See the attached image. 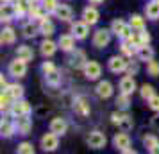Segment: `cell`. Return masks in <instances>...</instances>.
<instances>
[{
  "label": "cell",
  "mask_w": 159,
  "mask_h": 154,
  "mask_svg": "<svg viewBox=\"0 0 159 154\" xmlns=\"http://www.w3.org/2000/svg\"><path fill=\"white\" fill-rule=\"evenodd\" d=\"M111 30H113V34L118 36L120 40H127V38H130L132 36V32H134V29L130 27V23L125 22V20H120V18L113 20V23H111Z\"/></svg>",
  "instance_id": "6da1fadb"
},
{
  "label": "cell",
  "mask_w": 159,
  "mask_h": 154,
  "mask_svg": "<svg viewBox=\"0 0 159 154\" xmlns=\"http://www.w3.org/2000/svg\"><path fill=\"white\" fill-rule=\"evenodd\" d=\"M111 36H113V30H111V27L109 29H106V27H100V29L95 30L93 34V47L95 49H106L109 43H111Z\"/></svg>",
  "instance_id": "7a4b0ae2"
},
{
  "label": "cell",
  "mask_w": 159,
  "mask_h": 154,
  "mask_svg": "<svg viewBox=\"0 0 159 154\" xmlns=\"http://www.w3.org/2000/svg\"><path fill=\"white\" fill-rule=\"evenodd\" d=\"M86 143H88V147H89V149L100 151V149H104V147H106L107 138H106V134H104V133H100V131H91L89 134H88Z\"/></svg>",
  "instance_id": "3957f363"
},
{
  "label": "cell",
  "mask_w": 159,
  "mask_h": 154,
  "mask_svg": "<svg viewBox=\"0 0 159 154\" xmlns=\"http://www.w3.org/2000/svg\"><path fill=\"white\" fill-rule=\"evenodd\" d=\"M7 113L13 118H16V117H23V115H30V113H32V108H30V104L27 102V100L18 99V100L13 102V106H11V110H9Z\"/></svg>",
  "instance_id": "277c9868"
},
{
  "label": "cell",
  "mask_w": 159,
  "mask_h": 154,
  "mask_svg": "<svg viewBox=\"0 0 159 154\" xmlns=\"http://www.w3.org/2000/svg\"><path fill=\"white\" fill-rule=\"evenodd\" d=\"M7 72H9V75H11V77H16V79H22V77H25V73H27V61L16 58L15 61H11V63H9Z\"/></svg>",
  "instance_id": "5b68a950"
},
{
  "label": "cell",
  "mask_w": 159,
  "mask_h": 154,
  "mask_svg": "<svg viewBox=\"0 0 159 154\" xmlns=\"http://www.w3.org/2000/svg\"><path fill=\"white\" fill-rule=\"evenodd\" d=\"M127 66H129V61H127V58H123V56H111L107 61L109 72H113V73L127 72Z\"/></svg>",
  "instance_id": "8992f818"
},
{
  "label": "cell",
  "mask_w": 159,
  "mask_h": 154,
  "mask_svg": "<svg viewBox=\"0 0 159 154\" xmlns=\"http://www.w3.org/2000/svg\"><path fill=\"white\" fill-rule=\"evenodd\" d=\"M41 149H43L45 152H54L56 149L59 147V134L56 133H45L43 136H41Z\"/></svg>",
  "instance_id": "52a82bcc"
},
{
  "label": "cell",
  "mask_w": 159,
  "mask_h": 154,
  "mask_svg": "<svg viewBox=\"0 0 159 154\" xmlns=\"http://www.w3.org/2000/svg\"><path fill=\"white\" fill-rule=\"evenodd\" d=\"M82 72H84V77H86L88 81H98L102 75V66H100V63L88 59V63L82 68Z\"/></svg>",
  "instance_id": "ba28073f"
},
{
  "label": "cell",
  "mask_w": 159,
  "mask_h": 154,
  "mask_svg": "<svg viewBox=\"0 0 159 154\" xmlns=\"http://www.w3.org/2000/svg\"><path fill=\"white\" fill-rule=\"evenodd\" d=\"M15 125H16V133L18 134H29L32 131V118L30 115H23V117H16L15 118Z\"/></svg>",
  "instance_id": "9c48e42d"
},
{
  "label": "cell",
  "mask_w": 159,
  "mask_h": 154,
  "mask_svg": "<svg viewBox=\"0 0 159 154\" xmlns=\"http://www.w3.org/2000/svg\"><path fill=\"white\" fill-rule=\"evenodd\" d=\"M16 16L18 15H16V6L15 4H11V2H4L2 7H0V20H2V23L13 22Z\"/></svg>",
  "instance_id": "30bf717a"
},
{
  "label": "cell",
  "mask_w": 159,
  "mask_h": 154,
  "mask_svg": "<svg viewBox=\"0 0 159 154\" xmlns=\"http://www.w3.org/2000/svg\"><path fill=\"white\" fill-rule=\"evenodd\" d=\"M68 63H70V66L75 68V70H82L88 63V58L82 50H72V56L68 59Z\"/></svg>",
  "instance_id": "8fae6325"
},
{
  "label": "cell",
  "mask_w": 159,
  "mask_h": 154,
  "mask_svg": "<svg viewBox=\"0 0 159 154\" xmlns=\"http://www.w3.org/2000/svg\"><path fill=\"white\" fill-rule=\"evenodd\" d=\"M118 88H120V91H122V93L132 95V93H134V91L138 90V86H136V81H134V77L127 73L125 77H122V79H120V84H118Z\"/></svg>",
  "instance_id": "7c38bea8"
},
{
  "label": "cell",
  "mask_w": 159,
  "mask_h": 154,
  "mask_svg": "<svg viewBox=\"0 0 159 154\" xmlns=\"http://www.w3.org/2000/svg\"><path fill=\"white\" fill-rule=\"evenodd\" d=\"M70 32H72L77 40H84V38H88V34H89V25H88L84 20H80V22H73Z\"/></svg>",
  "instance_id": "4fadbf2b"
},
{
  "label": "cell",
  "mask_w": 159,
  "mask_h": 154,
  "mask_svg": "<svg viewBox=\"0 0 159 154\" xmlns=\"http://www.w3.org/2000/svg\"><path fill=\"white\" fill-rule=\"evenodd\" d=\"M82 20L91 27V25H95V23H98V20H100V13H98V9L95 7V6H88V7H84V11H82Z\"/></svg>",
  "instance_id": "5bb4252c"
},
{
  "label": "cell",
  "mask_w": 159,
  "mask_h": 154,
  "mask_svg": "<svg viewBox=\"0 0 159 154\" xmlns=\"http://www.w3.org/2000/svg\"><path fill=\"white\" fill-rule=\"evenodd\" d=\"M113 145L116 147V151L123 152L125 149H129V147H130V136H129V134H127L125 131L116 133L115 138H113Z\"/></svg>",
  "instance_id": "9a60e30c"
},
{
  "label": "cell",
  "mask_w": 159,
  "mask_h": 154,
  "mask_svg": "<svg viewBox=\"0 0 159 154\" xmlns=\"http://www.w3.org/2000/svg\"><path fill=\"white\" fill-rule=\"evenodd\" d=\"M75 40H77V38L73 36L72 32H70V34H61V36H59V40H57L59 49H61L63 52L75 50Z\"/></svg>",
  "instance_id": "2e32d148"
},
{
  "label": "cell",
  "mask_w": 159,
  "mask_h": 154,
  "mask_svg": "<svg viewBox=\"0 0 159 154\" xmlns=\"http://www.w3.org/2000/svg\"><path fill=\"white\" fill-rule=\"evenodd\" d=\"M52 15L56 16V18H59L61 22H70L73 18V11L68 4H57V7H56V11Z\"/></svg>",
  "instance_id": "e0dca14e"
},
{
  "label": "cell",
  "mask_w": 159,
  "mask_h": 154,
  "mask_svg": "<svg viewBox=\"0 0 159 154\" xmlns=\"http://www.w3.org/2000/svg\"><path fill=\"white\" fill-rule=\"evenodd\" d=\"M113 91H115V90H113V84H111L109 81H98V84L95 86L97 97H98V99H104V100L113 95Z\"/></svg>",
  "instance_id": "ac0fdd59"
},
{
  "label": "cell",
  "mask_w": 159,
  "mask_h": 154,
  "mask_svg": "<svg viewBox=\"0 0 159 154\" xmlns=\"http://www.w3.org/2000/svg\"><path fill=\"white\" fill-rule=\"evenodd\" d=\"M50 131L59 134V136H63V134H66V131H68V122H66L63 117H54L50 120Z\"/></svg>",
  "instance_id": "d6986e66"
},
{
  "label": "cell",
  "mask_w": 159,
  "mask_h": 154,
  "mask_svg": "<svg viewBox=\"0 0 159 154\" xmlns=\"http://www.w3.org/2000/svg\"><path fill=\"white\" fill-rule=\"evenodd\" d=\"M57 49H59V45L56 43V41L48 40V38H45L43 41H41V45H39V50L43 54V58H52V56L57 52Z\"/></svg>",
  "instance_id": "ffe728a7"
},
{
  "label": "cell",
  "mask_w": 159,
  "mask_h": 154,
  "mask_svg": "<svg viewBox=\"0 0 159 154\" xmlns=\"http://www.w3.org/2000/svg\"><path fill=\"white\" fill-rule=\"evenodd\" d=\"M15 133H16L15 120L11 122L7 118H2V122H0V134H2V138H11Z\"/></svg>",
  "instance_id": "44dd1931"
},
{
  "label": "cell",
  "mask_w": 159,
  "mask_h": 154,
  "mask_svg": "<svg viewBox=\"0 0 159 154\" xmlns=\"http://www.w3.org/2000/svg\"><path fill=\"white\" fill-rule=\"evenodd\" d=\"M15 54H16V58L23 59V61H27V63L34 59V50H32V47H29V45H18Z\"/></svg>",
  "instance_id": "7402d4cb"
},
{
  "label": "cell",
  "mask_w": 159,
  "mask_h": 154,
  "mask_svg": "<svg viewBox=\"0 0 159 154\" xmlns=\"http://www.w3.org/2000/svg\"><path fill=\"white\" fill-rule=\"evenodd\" d=\"M16 41V30L13 27H4L2 34H0V43L2 45H13Z\"/></svg>",
  "instance_id": "603a6c76"
},
{
  "label": "cell",
  "mask_w": 159,
  "mask_h": 154,
  "mask_svg": "<svg viewBox=\"0 0 159 154\" xmlns=\"http://www.w3.org/2000/svg\"><path fill=\"white\" fill-rule=\"evenodd\" d=\"M145 18H148V20H157L159 18V2L157 0H150L145 6Z\"/></svg>",
  "instance_id": "cb8c5ba5"
},
{
  "label": "cell",
  "mask_w": 159,
  "mask_h": 154,
  "mask_svg": "<svg viewBox=\"0 0 159 154\" xmlns=\"http://www.w3.org/2000/svg\"><path fill=\"white\" fill-rule=\"evenodd\" d=\"M116 125H118L120 131L129 133V131H132V127H134V120H132L130 115H127L125 111H122V117H120V120H118V124Z\"/></svg>",
  "instance_id": "d4e9b609"
},
{
  "label": "cell",
  "mask_w": 159,
  "mask_h": 154,
  "mask_svg": "<svg viewBox=\"0 0 159 154\" xmlns=\"http://www.w3.org/2000/svg\"><path fill=\"white\" fill-rule=\"evenodd\" d=\"M38 34H39V25H36L32 20H30L29 23L22 25V36H23V38L30 40V38H36Z\"/></svg>",
  "instance_id": "484cf974"
},
{
  "label": "cell",
  "mask_w": 159,
  "mask_h": 154,
  "mask_svg": "<svg viewBox=\"0 0 159 154\" xmlns=\"http://www.w3.org/2000/svg\"><path fill=\"white\" fill-rule=\"evenodd\" d=\"M136 56L141 59V61H145V63H147V61H150V59L156 58V50L150 47V43H148V45H141V47L138 49Z\"/></svg>",
  "instance_id": "4316f807"
},
{
  "label": "cell",
  "mask_w": 159,
  "mask_h": 154,
  "mask_svg": "<svg viewBox=\"0 0 159 154\" xmlns=\"http://www.w3.org/2000/svg\"><path fill=\"white\" fill-rule=\"evenodd\" d=\"M73 108H75V113L80 115V117H86L88 113H89V104L86 102L84 97H77L73 100Z\"/></svg>",
  "instance_id": "83f0119b"
},
{
  "label": "cell",
  "mask_w": 159,
  "mask_h": 154,
  "mask_svg": "<svg viewBox=\"0 0 159 154\" xmlns=\"http://www.w3.org/2000/svg\"><path fill=\"white\" fill-rule=\"evenodd\" d=\"M6 93H7L13 100H18V99H23V86L22 84H18V82H13V84H9L7 88L4 90Z\"/></svg>",
  "instance_id": "f1b7e54d"
},
{
  "label": "cell",
  "mask_w": 159,
  "mask_h": 154,
  "mask_svg": "<svg viewBox=\"0 0 159 154\" xmlns=\"http://www.w3.org/2000/svg\"><path fill=\"white\" fill-rule=\"evenodd\" d=\"M39 25V34H43L45 38L52 36L54 32H56V27H54V23L48 20V18H45V20H41V22L38 23Z\"/></svg>",
  "instance_id": "f546056e"
},
{
  "label": "cell",
  "mask_w": 159,
  "mask_h": 154,
  "mask_svg": "<svg viewBox=\"0 0 159 154\" xmlns=\"http://www.w3.org/2000/svg\"><path fill=\"white\" fill-rule=\"evenodd\" d=\"M30 4H32V0H15V6H16V15H18V18H22V16L29 15Z\"/></svg>",
  "instance_id": "4dcf8cb0"
},
{
  "label": "cell",
  "mask_w": 159,
  "mask_h": 154,
  "mask_svg": "<svg viewBox=\"0 0 159 154\" xmlns=\"http://www.w3.org/2000/svg\"><path fill=\"white\" fill-rule=\"evenodd\" d=\"M45 82H47L50 88L61 86V73H59V70H56V72H52V73H47V75H45Z\"/></svg>",
  "instance_id": "1f68e13d"
},
{
  "label": "cell",
  "mask_w": 159,
  "mask_h": 154,
  "mask_svg": "<svg viewBox=\"0 0 159 154\" xmlns=\"http://www.w3.org/2000/svg\"><path fill=\"white\" fill-rule=\"evenodd\" d=\"M130 97L132 95H127V93H122L120 91V95L116 97V108L122 110V111H127L130 106Z\"/></svg>",
  "instance_id": "d6a6232c"
},
{
  "label": "cell",
  "mask_w": 159,
  "mask_h": 154,
  "mask_svg": "<svg viewBox=\"0 0 159 154\" xmlns=\"http://www.w3.org/2000/svg\"><path fill=\"white\" fill-rule=\"evenodd\" d=\"M129 23H130V27H132L134 30H143L145 29V18L141 15H132L130 20H129Z\"/></svg>",
  "instance_id": "836d02e7"
},
{
  "label": "cell",
  "mask_w": 159,
  "mask_h": 154,
  "mask_svg": "<svg viewBox=\"0 0 159 154\" xmlns=\"http://www.w3.org/2000/svg\"><path fill=\"white\" fill-rule=\"evenodd\" d=\"M147 73L150 77H159V61H156V59L147 61Z\"/></svg>",
  "instance_id": "e575fe53"
},
{
  "label": "cell",
  "mask_w": 159,
  "mask_h": 154,
  "mask_svg": "<svg viewBox=\"0 0 159 154\" xmlns=\"http://www.w3.org/2000/svg\"><path fill=\"white\" fill-rule=\"evenodd\" d=\"M139 95H141V99H143V100H148L152 95H156V91H154V86L145 82L143 86L139 88Z\"/></svg>",
  "instance_id": "d590c367"
},
{
  "label": "cell",
  "mask_w": 159,
  "mask_h": 154,
  "mask_svg": "<svg viewBox=\"0 0 159 154\" xmlns=\"http://www.w3.org/2000/svg\"><path fill=\"white\" fill-rule=\"evenodd\" d=\"M13 99L6 93V91H2V97H0V110L2 111H9L11 110V106H13Z\"/></svg>",
  "instance_id": "8d00e7d4"
},
{
  "label": "cell",
  "mask_w": 159,
  "mask_h": 154,
  "mask_svg": "<svg viewBox=\"0 0 159 154\" xmlns=\"http://www.w3.org/2000/svg\"><path fill=\"white\" fill-rule=\"evenodd\" d=\"M16 152L18 154H34V145L30 142H22L18 145V149H16Z\"/></svg>",
  "instance_id": "74e56055"
},
{
  "label": "cell",
  "mask_w": 159,
  "mask_h": 154,
  "mask_svg": "<svg viewBox=\"0 0 159 154\" xmlns=\"http://www.w3.org/2000/svg\"><path fill=\"white\" fill-rule=\"evenodd\" d=\"M159 143V140L156 138V136H154V134H147V136H143V145L147 147V149H148V151H150L152 147H156Z\"/></svg>",
  "instance_id": "f35d334b"
},
{
  "label": "cell",
  "mask_w": 159,
  "mask_h": 154,
  "mask_svg": "<svg viewBox=\"0 0 159 154\" xmlns=\"http://www.w3.org/2000/svg\"><path fill=\"white\" fill-rule=\"evenodd\" d=\"M57 70V66L54 65L52 61H45L43 65H41V72H43V75H47V73H52Z\"/></svg>",
  "instance_id": "ab89813d"
},
{
  "label": "cell",
  "mask_w": 159,
  "mask_h": 154,
  "mask_svg": "<svg viewBox=\"0 0 159 154\" xmlns=\"http://www.w3.org/2000/svg\"><path fill=\"white\" fill-rule=\"evenodd\" d=\"M147 104H148V108H150L152 111H159V95H152L148 100H147Z\"/></svg>",
  "instance_id": "60d3db41"
},
{
  "label": "cell",
  "mask_w": 159,
  "mask_h": 154,
  "mask_svg": "<svg viewBox=\"0 0 159 154\" xmlns=\"http://www.w3.org/2000/svg\"><path fill=\"white\" fill-rule=\"evenodd\" d=\"M138 34H139V41H141V45H148L150 43V34H148V30L143 29V30H136Z\"/></svg>",
  "instance_id": "b9f144b4"
},
{
  "label": "cell",
  "mask_w": 159,
  "mask_h": 154,
  "mask_svg": "<svg viewBox=\"0 0 159 154\" xmlns=\"http://www.w3.org/2000/svg\"><path fill=\"white\" fill-rule=\"evenodd\" d=\"M41 4L45 6V9H47L48 13H54L56 7H57V0H41Z\"/></svg>",
  "instance_id": "7bdbcfd3"
},
{
  "label": "cell",
  "mask_w": 159,
  "mask_h": 154,
  "mask_svg": "<svg viewBox=\"0 0 159 154\" xmlns=\"http://www.w3.org/2000/svg\"><path fill=\"white\" fill-rule=\"evenodd\" d=\"M138 72H139V65H138V61H129L127 73H129V75H136Z\"/></svg>",
  "instance_id": "ee69618b"
},
{
  "label": "cell",
  "mask_w": 159,
  "mask_h": 154,
  "mask_svg": "<svg viewBox=\"0 0 159 154\" xmlns=\"http://www.w3.org/2000/svg\"><path fill=\"white\" fill-rule=\"evenodd\" d=\"M0 86H2V91H4V90H6V88L9 86V84H7V81H6V77H4V75L0 77Z\"/></svg>",
  "instance_id": "f6af8a7d"
},
{
  "label": "cell",
  "mask_w": 159,
  "mask_h": 154,
  "mask_svg": "<svg viewBox=\"0 0 159 154\" xmlns=\"http://www.w3.org/2000/svg\"><path fill=\"white\" fill-rule=\"evenodd\" d=\"M150 152H152V154H159V143H157L156 147H152V149H150Z\"/></svg>",
  "instance_id": "bcb514c9"
},
{
  "label": "cell",
  "mask_w": 159,
  "mask_h": 154,
  "mask_svg": "<svg viewBox=\"0 0 159 154\" xmlns=\"http://www.w3.org/2000/svg\"><path fill=\"white\" fill-rule=\"evenodd\" d=\"M123 154H136V151H134V149H125V151H123Z\"/></svg>",
  "instance_id": "7dc6e473"
},
{
  "label": "cell",
  "mask_w": 159,
  "mask_h": 154,
  "mask_svg": "<svg viewBox=\"0 0 159 154\" xmlns=\"http://www.w3.org/2000/svg\"><path fill=\"white\" fill-rule=\"evenodd\" d=\"M102 2H104V0H89V4H95V6H97V4H102Z\"/></svg>",
  "instance_id": "c3c4849f"
},
{
  "label": "cell",
  "mask_w": 159,
  "mask_h": 154,
  "mask_svg": "<svg viewBox=\"0 0 159 154\" xmlns=\"http://www.w3.org/2000/svg\"><path fill=\"white\" fill-rule=\"evenodd\" d=\"M0 2H2V4H4V2H11V0H0Z\"/></svg>",
  "instance_id": "681fc988"
},
{
  "label": "cell",
  "mask_w": 159,
  "mask_h": 154,
  "mask_svg": "<svg viewBox=\"0 0 159 154\" xmlns=\"http://www.w3.org/2000/svg\"><path fill=\"white\" fill-rule=\"evenodd\" d=\"M32 2H41V0H32Z\"/></svg>",
  "instance_id": "f907efd6"
},
{
  "label": "cell",
  "mask_w": 159,
  "mask_h": 154,
  "mask_svg": "<svg viewBox=\"0 0 159 154\" xmlns=\"http://www.w3.org/2000/svg\"><path fill=\"white\" fill-rule=\"evenodd\" d=\"M157 2H159V0H157Z\"/></svg>",
  "instance_id": "816d5d0a"
}]
</instances>
